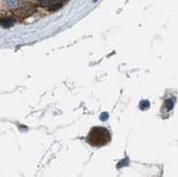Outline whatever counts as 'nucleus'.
<instances>
[{
  "instance_id": "obj_1",
  "label": "nucleus",
  "mask_w": 178,
  "mask_h": 177,
  "mask_svg": "<svg viewBox=\"0 0 178 177\" xmlns=\"http://www.w3.org/2000/svg\"><path fill=\"white\" fill-rule=\"evenodd\" d=\"M112 139L110 132L105 127H94L87 136V142L93 147H103L109 143Z\"/></svg>"
},
{
  "instance_id": "obj_2",
  "label": "nucleus",
  "mask_w": 178,
  "mask_h": 177,
  "mask_svg": "<svg viewBox=\"0 0 178 177\" xmlns=\"http://www.w3.org/2000/svg\"><path fill=\"white\" fill-rule=\"evenodd\" d=\"M13 23H14V20L12 18H4L2 20H0V24L4 28H9V26L13 25Z\"/></svg>"
},
{
  "instance_id": "obj_3",
  "label": "nucleus",
  "mask_w": 178,
  "mask_h": 177,
  "mask_svg": "<svg viewBox=\"0 0 178 177\" xmlns=\"http://www.w3.org/2000/svg\"><path fill=\"white\" fill-rule=\"evenodd\" d=\"M20 4V0H6V4L9 8H15Z\"/></svg>"
},
{
  "instance_id": "obj_4",
  "label": "nucleus",
  "mask_w": 178,
  "mask_h": 177,
  "mask_svg": "<svg viewBox=\"0 0 178 177\" xmlns=\"http://www.w3.org/2000/svg\"><path fill=\"white\" fill-rule=\"evenodd\" d=\"M55 2V0H38V4H41L42 7H50L53 6Z\"/></svg>"
},
{
  "instance_id": "obj_5",
  "label": "nucleus",
  "mask_w": 178,
  "mask_h": 177,
  "mask_svg": "<svg viewBox=\"0 0 178 177\" xmlns=\"http://www.w3.org/2000/svg\"><path fill=\"white\" fill-rule=\"evenodd\" d=\"M150 106V104L148 101H142L140 104V108L141 109H145V108H148V107Z\"/></svg>"
},
{
  "instance_id": "obj_6",
  "label": "nucleus",
  "mask_w": 178,
  "mask_h": 177,
  "mask_svg": "<svg viewBox=\"0 0 178 177\" xmlns=\"http://www.w3.org/2000/svg\"><path fill=\"white\" fill-rule=\"evenodd\" d=\"M107 117V114H104V115H101V118H106ZM105 120V119H104Z\"/></svg>"
}]
</instances>
